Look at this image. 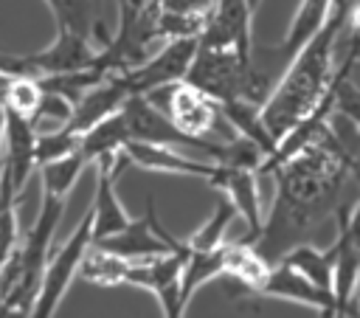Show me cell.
Here are the masks:
<instances>
[{"instance_id":"2","label":"cell","mask_w":360,"mask_h":318,"mask_svg":"<svg viewBox=\"0 0 360 318\" xmlns=\"http://www.w3.org/2000/svg\"><path fill=\"white\" fill-rule=\"evenodd\" d=\"M349 0H335L326 23L298 48V53L290 59L284 73L278 76L276 87L270 90L267 101L262 104V121L267 124L270 135L284 138L329 90L338 68H335V48L338 37L346 28L349 20Z\"/></svg>"},{"instance_id":"14","label":"cell","mask_w":360,"mask_h":318,"mask_svg":"<svg viewBox=\"0 0 360 318\" xmlns=\"http://www.w3.org/2000/svg\"><path fill=\"white\" fill-rule=\"evenodd\" d=\"M127 98H129V93H127V87H124V82H121L118 73L101 79L98 84H93V87L76 101L73 118H70L68 129H73V132H79V135L87 132L90 127H96V124L104 121L107 115L118 113Z\"/></svg>"},{"instance_id":"13","label":"cell","mask_w":360,"mask_h":318,"mask_svg":"<svg viewBox=\"0 0 360 318\" xmlns=\"http://www.w3.org/2000/svg\"><path fill=\"white\" fill-rule=\"evenodd\" d=\"M6 110V107H3ZM37 129L31 121L14 110H6V129H3V172L8 174L11 186L22 194L31 174L37 172Z\"/></svg>"},{"instance_id":"3","label":"cell","mask_w":360,"mask_h":318,"mask_svg":"<svg viewBox=\"0 0 360 318\" xmlns=\"http://www.w3.org/2000/svg\"><path fill=\"white\" fill-rule=\"evenodd\" d=\"M146 98L160 107L169 121L183 129L186 135L194 138H214V141H231L236 138V132L228 127L219 101H214L211 96H205L202 90L191 87L186 79L172 82L166 87H158L152 93H146Z\"/></svg>"},{"instance_id":"19","label":"cell","mask_w":360,"mask_h":318,"mask_svg":"<svg viewBox=\"0 0 360 318\" xmlns=\"http://www.w3.org/2000/svg\"><path fill=\"white\" fill-rule=\"evenodd\" d=\"M270 270V262L250 242H225V273L239 284L242 295H248Z\"/></svg>"},{"instance_id":"26","label":"cell","mask_w":360,"mask_h":318,"mask_svg":"<svg viewBox=\"0 0 360 318\" xmlns=\"http://www.w3.org/2000/svg\"><path fill=\"white\" fill-rule=\"evenodd\" d=\"M335 113L360 132V87L349 79V73L338 84V107H335Z\"/></svg>"},{"instance_id":"5","label":"cell","mask_w":360,"mask_h":318,"mask_svg":"<svg viewBox=\"0 0 360 318\" xmlns=\"http://www.w3.org/2000/svg\"><path fill=\"white\" fill-rule=\"evenodd\" d=\"M90 242H93V214L87 208L84 217L79 220V225L73 228V234L62 242V248L56 253H51V262L45 267V276H42V284H39V293L34 298L28 318H53L56 315L70 281L79 273V262Z\"/></svg>"},{"instance_id":"9","label":"cell","mask_w":360,"mask_h":318,"mask_svg":"<svg viewBox=\"0 0 360 318\" xmlns=\"http://www.w3.org/2000/svg\"><path fill=\"white\" fill-rule=\"evenodd\" d=\"M93 166H96V197H93L90 214H93V242H98L104 236L124 231L132 222V217L127 214V208L121 205L118 191H115V180L129 166V160L124 152H118L112 158L96 160Z\"/></svg>"},{"instance_id":"32","label":"cell","mask_w":360,"mask_h":318,"mask_svg":"<svg viewBox=\"0 0 360 318\" xmlns=\"http://www.w3.org/2000/svg\"><path fill=\"white\" fill-rule=\"evenodd\" d=\"M354 318H360V279H357V293H354Z\"/></svg>"},{"instance_id":"10","label":"cell","mask_w":360,"mask_h":318,"mask_svg":"<svg viewBox=\"0 0 360 318\" xmlns=\"http://www.w3.org/2000/svg\"><path fill=\"white\" fill-rule=\"evenodd\" d=\"M253 8L248 0H214L208 17H205V28L197 37L200 45L205 48H236L239 53L250 56L253 51V39H250V20H253Z\"/></svg>"},{"instance_id":"27","label":"cell","mask_w":360,"mask_h":318,"mask_svg":"<svg viewBox=\"0 0 360 318\" xmlns=\"http://www.w3.org/2000/svg\"><path fill=\"white\" fill-rule=\"evenodd\" d=\"M335 217H338V225L346 228V234L360 245V197L354 205H340Z\"/></svg>"},{"instance_id":"20","label":"cell","mask_w":360,"mask_h":318,"mask_svg":"<svg viewBox=\"0 0 360 318\" xmlns=\"http://www.w3.org/2000/svg\"><path fill=\"white\" fill-rule=\"evenodd\" d=\"M222 273H225V245H219L214 250H191L183 265V279H180L183 301L188 304L202 284H208L211 279H217Z\"/></svg>"},{"instance_id":"29","label":"cell","mask_w":360,"mask_h":318,"mask_svg":"<svg viewBox=\"0 0 360 318\" xmlns=\"http://www.w3.org/2000/svg\"><path fill=\"white\" fill-rule=\"evenodd\" d=\"M14 68H17V53H6V51H0V70L14 73Z\"/></svg>"},{"instance_id":"33","label":"cell","mask_w":360,"mask_h":318,"mask_svg":"<svg viewBox=\"0 0 360 318\" xmlns=\"http://www.w3.org/2000/svg\"><path fill=\"white\" fill-rule=\"evenodd\" d=\"M248 3H250V8H253V11H256V8H259V3H262V0H248Z\"/></svg>"},{"instance_id":"11","label":"cell","mask_w":360,"mask_h":318,"mask_svg":"<svg viewBox=\"0 0 360 318\" xmlns=\"http://www.w3.org/2000/svg\"><path fill=\"white\" fill-rule=\"evenodd\" d=\"M124 155L129 166L158 172V174H180V177H202L208 180L217 172V160L194 158L177 146L166 144H149V141H127Z\"/></svg>"},{"instance_id":"23","label":"cell","mask_w":360,"mask_h":318,"mask_svg":"<svg viewBox=\"0 0 360 318\" xmlns=\"http://www.w3.org/2000/svg\"><path fill=\"white\" fill-rule=\"evenodd\" d=\"M73 101L62 93H51V90H42V98L37 104V110L31 113V127L37 132H53V129H62L70 124L73 118Z\"/></svg>"},{"instance_id":"25","label":"cell","mask_w":360,"mask_h":318,"mask_svg":"<svg viewBox=\"0 0 360 318\" xmlns=\"http://www.w3.org/2000/svg\"><path fill=\"white\" fill-rule=\"evenodd\" d=\"M79 141H82V135L73 132V129H68V127L53 129V132H37V149H34L37 169L42 163H51V160H59V158L76 152L79 149Z\"/></svg>"},{"instance_id":"4","label":"cell","mask_w":360,"mask_h":318,"mask_svg":"<svg viewBox=\"0 0 360 318\" xmlns=\"http://www.w3.org/2000/svg\"><path fill=\"white\" fill-rule=\"evenodd\" d=\"M186 82L214 101L248 98L250 87V56L236 48H205L197 42V53L186 73Z\"/></svg>"},{"instance_id":"18","label":"cell","mask_w":360,"mask_h":318,"mask_svg":"<svg viewBox=\"0 0 360 318\" xmlns=\"http://www.w3.org/2000/svg\"><path fill=\"white\" fill-rule=\"evenodd\" d=\"M127 270H129V259L90 242L79 262L76 276L96 287H118V284H127Z\"/></svg>"},{"instance_id":"15","label":"cell","mask_w":360,"mask_h":318,"mask_svg":"<svg viewBox=\"0 0 360 318\" xmlns=\"http://www.w3.org/2000/svg\"><path fill=\"white\" fill-rule=\"evenodd\" d=\"M127 141H129V127H127L124 113L118 110V113L107 115L104 121H98L96 127H90L87 132H82L79 149L90 163H96L101 158H112V155L124 152Z\"/></svg>"},{"instance_id":"22","label":"cell","mask_w":360,"mask_h":318,"mask_svg":"<svg viewBox=\"0 0 360 318\" xmlns=\"http://www.w3.org/2000/svg\"><path fill=\"white\" fill-rule=\"evenodd\" d=\"M233 217H236V208H233V203L222 194V197L217 200L211 217H208L191 236H186V245H188L191 250H214V248L225 245V231H228V225L233 222Z\"/></svg>"},{"instance_id":"30","label":"cell","mask_w":360,"mask_h":318,"mask_svg":"<svg viewBox=\"0 0 360 318\" xmlns=\"http://www.w3.org/2000/svg\"><path fill=\"white\" fill-rule=\"evenodd\" d=\"M11 76H14V73H6V70H0V104H3V98H6V90H8V82H11Z\"/></svg>"},{"instance_id":"12","label":"cell","mask_w":360,"mask_h":318,"mask_svg":"<svg viewBox=\"0 0 360 318\" xmlns=\"http://www.w3.org/2000/svg\"><path fill=\"white\" fill-rule=\"evenodd\" d=\"M169 231L158 222V214H155V203L149 200L146 203V214L132 220L124 231L112 234V236H104L93 245H101L129 262H138V259H149V256H158V253H166L172 245H169Z\"/></svg>"},{"instance_id":"24","label":"cell","mask_w":360,"mask_h":318,"mask_svg":"<svg viewBox=\"0 0 360 318\" xmlns=\"http://www.w3.org/2000/svg\"><path fill=\"white\" fill-rule=\"evenodd\" d=\"M42 98V87H39V79L34 76H22V73H14L11 82H8V90H6V98H3V107L6 110H14L25 118H31V113L37 110Z\"/></svg>"},{"instance_id":"7","label":"cell","mask_w":360,"mask_h":318,"mask_svg":"<svg viewBox=\"0 0 360 318\" xmlns=\"http://www.w3.org/2000/svg\"><path fill=\"white\" fill-rule=\"evenodd\" d=\"M248 295H253V298H281V301L304 304V307L318 310L321 318H343L338 312L335 293L312 284L307 276H301L298 270H292L287 262H273L270 270L264 273V279Z\"/></svg>"},{"instance_id":"8","label":"cell","mask_w":360,"mask_h":318,"mask_svg":"<svg viewBox=\"0 0 360 318\" xmlns=\"http://www.w3.org/2000/svg\"><path fill=\"white\" fill-rule=\"evenodd\" d=\"M211 189H217L219 194H225L236 214L245 220L248 225V236H242V242H250L259 236L262 225H264V214H262V197H259V172L248 169V166H233V163H217V172L205 180Z\"/></svg>"},{"instance_id":"6","label":"cell","mask_w":360,"mask_h":318,"mask_svg":"<svg viewBox=\"0 0 360 318\" xmlns=\"http://www.w3.org/2000/svg\"><path fill=\"white\" fill-rule=\"evenodd\" d=\"M194 53H197V37H174L166 39V45L158 53H152L149 59H143L129 70H121L118 76L129 96H146L158 87L186 79Z\"/></svg>"},{"instance_id":"21","label":"cell","mask_w":360,"mask_h":318,"mask_svg":"<svg viewBox=\"0 0 360 318\" xmlns=\"http://www.w3.org/2000/svg\"><path fill=\"white\" fill-rule=\"evenodd\" d=\"M90 166V160L82 155V149L59 158V160H51V163H42L39 166V180H42V191L45 194H53V197H65L70 194V189L76 186L79 174Z\"/></svg>"},{"instance_id":"28","label":"cell","mask_w":360,"mask_h":318,"mask_svg":"<svg viewBox=\"0 0 360 318\" xmlns=\"http://www.w3.org/2000/svg\"><path fill=\"white\" fill-rule=\"evenodd\" d=\"M211 6L214 0H160V8L174 14H208Z\"/></svg>"},{"instance_id":"17","label":"cell","mask_w":360,"mask_h":318,"mask_svg":"<svg viewBox=\"0 0 360 318\" xmlns=\"http://www.w3.org/2000/svg\"><path fill=\"white\" fill-rule=\"evenodd\" d=\"M335 259H338L335 245L315 248L309 242H301V245L290 248L278 262H287L292 270L307 276L312 284H318L323 290H332V284H335Z\"/></svg>"},{"instance_id":"16","label":"cell","mask_w":360,"mask_h":318,"mask_svg":"<svg viewBox=\"0 0 360 318\" xmlns=\"http://www.w3.org/2000/svg\"><path fill=\"white\" fill-rule=\"evenodd\" d=\"M222 115L228 121V127L239 135V138H248L250 144H256L264 158L276 149V138L270 135L267 124L262 121V107L248 101V98H233V101H222Z\"/></svg>"},{"instance_id":"1","label":"cell","mask_w":360,"mask_h":318,"mask_svg":"<svg viewBox=\"0 0 360 318\" xmlns=\"http://www.w3.org/2000/svg\"><path fill=\"white\" fill-rule=\"evenodd\" d=\"M360 172V163L329 127L312 146L276 169V200L253 248L273 265L290 248L309 242L312 234L338 214L346 177Z\"/></svg>"},{"instance_id":"31","label":"cell","mask_w":360,"mask_h":318,"mask_svg":"<svg viewBox=\"0 0 360 318\" xmlns=\"http://www.w3.org/2000/svg\"><path fill=\"white\" fill-rule=\"evenodd\" d=\"M3 129H6V110L0 104V169H3Z\"/></svg>"}]
</instances>
